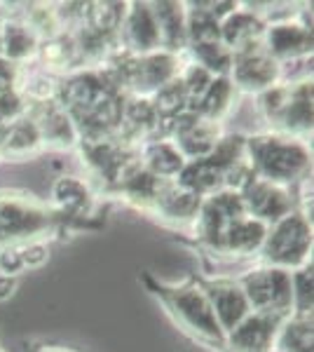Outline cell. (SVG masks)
Here are the masks:
<instances>
[{
	"instance_id": "obj_26",
	"label": "cell",
	"mask_w": 314,
	"mask_h": 352,
	"mask_svg": "<svg viewBox=\"0 0 314 352\" xmlns=\"http://www.w3.org/2000/svg\"><path fill=\"white\" fill-rule=\"evenodd\" d=\"M127 3H89L87 5V21L85 26L94 28L104 36H117L122 26V16Z\"/></svg>"
},
{
	"instance_id": "obj_10",
	"label": "cell",
	"mask_w": 314,
	"mask_h": 352,
	"mask_svg": "<svg viewBox=\"0 0 314 352\" xmlns=\"http://www.w3.org/2000/svg\"><path fill=\"white\" fill-rule=\"evenodd\" d=\"M199 287L204 289L209 305L216 315V322L223 333H230L239 322L251 315L249 300L239 287L237 277H197Z\"/></svg>"
},
{
	"instance_id": "obj_31",
	"label": "cell",
	"mask_w": 314,
	"mask_h": 352,
	"mask_svg": "<svg viewBox=\"0 0 314 352\" xmlns=\"http://www.w3.org/2000/svg\"><path fill=\"white\" fill-rule=\"evenodd\" d=\"M19 285V277H10V275H0V300H8L16 292Z\"/></svg>"
},
{
	"instance_id": "obj_35",
	"label": "cell",
	"mask_w": 314,
	"mask_h": 352,
	"mask_svg": "<svg viewBox=\"0 0 314 352\" xmlns=\"http://www.w3.org/2000/svg\"><path fill=\"white\" fill-rule=\"evenodd\" d=\"M0 352H3V350H0Z\"/></svg>"
},
{
	"instance_id": "obj_15",
	"label": "cell",
	"mask_w": 314,
	"mask_h": 352,
	"mask_svg": "<svg viewBox=\"0 0 314 352\" xmlns=\"http://www.w3.org/2000/svg\"><path fill=\"white\" fill-rule=\"evenodd\" d=\"M28 116L38 124V132L43 136L45 148L56 151H76L80 134L73 122V118L61 109L56 101H47V104L28 106Z\"/></svg>"
},
{
	"instance_id": "obj_17",
	"label": "cell",
	"mask_w": 314,
	"mask_h": 352,
	"mask_svg": "<svg viewBox=\"0 0 314 352\" xmlns=\"http://www.w3.org/2000/svg\"><path fill=\"white\" fill-rule=\"evenodd\" d=\"M265 24V14L258 12V10H244V3H239L235 12L221 21V43L235 54L237 50L260 43Z\"/></svg>"
},
{
	"instance_id": "obj_5",
	"label": "cell",
	"mask_w": 314,
	"mask_h": 352,
	"mask_svg": "<svg viewBox=\"0 0 314 352\" xmlns=\"http://www.w3.org/2000/svg\"><path fill=\"white\" fill-rule=\"evenodd\" d=\"M237 282L249 300L251 312H267L284 320L293 315L291 270L254 263L242 277H237Z\"/></svg>"
},
{
	"instance_id": "obj_8",
	"label": "cell",
	"mask_w": 314,
	"mask_h": 352,
	"mask_svg": "<svg viewBox=\"0 0 314 352\" xmlns=\"http://www.w3.org/2000/svg\"><path fill=\"white\" fill-rule=\"evenodd\" d=\"M239 195H242L247 217L270 226L282 217H287L291 209L298 207L307 197V192H298L295 188H287V186L272 184V181L256 176Z\"/></svg>"
},
{
	"instance_id": "obj_19",
	"label": "cell",
	"mask_w": 314,
	"mask_h": 352,
	"mask_svg": "<svg viewBox=\"0 0 314 352\" xmlns=\"http://www.w3.org/2000/svg\"><path fill=\"white\" fill-rule=\"evenodd\" d=\"M0 19H3V59L16 66L33 64L40 47V38L19 14H8Z\"/></svg>"
},
{
	"instance_id": "obj_2",
	"label": "cell",
	"mask_w": 314,
	"mask_h": 352,
	"mask_svg": "<svg viewBox=\"0 0 314 352\" xmlns=\"http://www.w3.org/2000/svg\"><path fill=\"white\" fill-rule=\"evenodd\" d=\"M94 228L59 214L49 202L19 190H0V249L31 240H47V235Z\"/></svg>"
},
{
	"instance_id": "obj_3",
	"label": "cell",
	"mask_w": 314,
	"mask_h": 352,
	"mask_svg": "<svg viewBox=\"0 0 314 352\" xmlns=\"http://www.w3.org/2000/svg\"><path fill=\"white\" fill-rule=\"evenodd\" d=\"M247 160L258 179L295 188L310 179L312 148L305 139L284 136L275 132H260L247 136Z\"/></svg>"
},
{
	"instance_id": "obj_23",
	"label": "cell",
	"mask_w": 314,
	"mask_h": 352,
	"mask_svg": "<svg viewBox=\"0 0 314 352\" xmlns=\"http://www.w3.org/2000/svg\"><path fill=\"white\" fill-rule=\"evenodd\" d=\"M277 352H314V329L312 315H291L282 322L275 345Z\"/></svg>"
},
{
	"instance_id": "obj_18",
	"label": "cell",
	"mask_w": 314,
	"mask_h": 352,
	"mask_svg": "<svg viewBox=\"0 0 314 352\" xmlns=\"http://www.w3.org/2000/svg\"><path fill=\"white\" fill-rule=\"evenodd\" d=\"M40 151H45L43 136H40L38 124L33 122L28 113L12 124H8L3 136H0V160L21 162L38 155Z\"/></svg>"
},
{
	"instance_id": "obj_7",
	"label": "cell",
	"mask_w": 314,
	"mask_h": 352,
	"mask_svg": "<svg viewBox=\"0 0 314 352\" xmlns=\"http://www.w3.org/2000/svg\"><path fill=\"white\" fill-rule=\"evenodd\" d=\"M227 78L237 94L258 96L284 80V66L265 52L262 43H254L232 54V68Z\"/></svg>"
},
{
	"instance_id": "obj_24",
	"label": "cell",
	"mask_w": 314,
	"mask_h": 352,
	"mask_svg": "<svg viewBox=\"0 0 314 352\" xmlns=\"http://www.w3.org/2000/svg\"><path fill=\"white\" fill-rule=\"evenodd\" d=\"M176 184L204 200V197L223 190V174L216 167H211L204 157L202 160H188L181 174L176 176Z\"/></svg>"
},
{
	"instance_id": "obj_14",
	"label": "cell",
	"mask_w": 314,
	"mask_h": 352,
	"mask_svg": "<svg viewBox=\"0 0 314 352\" xmlns=\"http://www.w3.org/2000/svg\"><path fill=\"white\" fill-rule=\"evenodd\" d=\"M284 317L251 312L225 336V352H270Z\"/></svg>"
},
{
	"instance_id": "obj_29",
	"label": "cell",
	"mask_w": 314,
	"mask_h": 352,
	"mask_svg": "<svg viewBox=\"0 0 314 352\" xmlns=\"http://www.w3.org/2000/svg\"><path fill=\"white\" fill-rule=\"evenodd\" d=\"M26 113H28V104L19 92L0 94V122L3 124H12L14 120L24 118Z\"/></svg>"
},
{
	"instance_id": "obj_27",
	"label": "cell",
	"mask_w": 314,
	"mask_h": 352,
	"mask_svg": "<svg viewBox=\"0 0 314 352\" xmlns=\"http://www.w3.org/2000/svg\"><path fill=\"white\" fill-rule=\"evenodd\" d=\"M244 148H247V136L237 134V132H227V134L223 132L218 144L214 146V151H211L204 160H207L211 167H216L223 174L227 167H232L237 160H242Z\"/></svg>"
},
{
	"instance_id": "obj_21",
	"label": "cell",
	"mask_w": 314,
	"mask_h": 352,
	"mask_svg": "<svg viewBox=\"0 0 314 352\" xmlns=\"http://www.w3.org/2000/svg\"><path fill=\"white\" fill-rule=\"evenodd\" d=\"M159 31L162 50L174 54L186 52V3H150Z\"/></svg>"
},
{
	"instance_id": "obj_13",
	"label": "cell",
	"mask_w": 314,
	"mask_h": 352,
	"mask_svg": "<svg viewBox=\"0 0 314 352\" xmlns=\"http://www.w3.org/2000/svg\"><path fill=\"white\" fill-rule=\"evenodd\" d=\"M265 235H267V226L262 221H256L251 217L239 219L235 223L227 226L214 261H225V263L254 261L256 263L262 242H265Z\"/></svg>"
},
{
	"instance_id": "obj_33",
	"label": "cell",
	"mask_w": 314,
	"mask_h": 352,
	"mask_svg": "<svg viewBox=\"0 0 314 352\" xmlns=\"http://www.w3.org/2000/svg\"><path fill=\"white\" fill-rule=\"evenodd\" d=\"M0 56H3V19H0Z\"/></svg>"
},
{
	"instance_id": "obj_25",
	"label": "cell",
	"mask_w": 314,
	"mask_h": 352,
	"mask_svg": "<svg viewBox=\"0 0 314 352\" xmlns=\"http://www.w3.org/2000/svg\"><path fill=\"white\" fill-rule=\"evenodd\" d=\"M186 56L197 66H202L204 71H209L214 78L227 76L232 68V52L223 43L192 45V47H186Z\"/></svg>"
},
{
	"instance_id": "obj_30",
	"label": "cell",
	"mask_w": 314,
	"mask_h": 352,
	"mask_svg": "<svg viewBox=\"0 0 314 352\" xmlns=\"http://www.w3.org/2000/svg\"><path fill=\"white\" fill-rule=\"evenodd\" d=\"M19 68L16 64H10L8 59L0 56V94H8L14 92L16 80H19Z\"/></svg>"
},
{
	"instance_id": "obj_22",
	"label": "cell",
	"mask_w": 314,
	"mask_h": 352,
	"mask_svg": "<svg viewBox=\"0 0 314 352\" xmlns=\"http://www.w3.org/2000/svg\"><path fill=\"white\" fill-rule=\"evenodd\" d=\"M237 89L232 87L230 78L227 76H218L211 80V85L207 87V92L202 94V99L195 104V111L197 116L207 118V120L211 122H218L223 124V120H225L227 116H230L232 106H235L237 101Z\"/></svg>"
},
{
	"instance_id": "obj_28",
	"label": "cell",
	"mask_w": 314,
	"mask_h": 352,
	"mask_svg": "<svg viewBox=\"0 0 314 352\" xmlns=\"http://www.w3.org/2000/svg\"><path fill=\"white\" fill-rule=\"evenodd\" d=\"M312 261L302 268L291 270V294H293V315H312Z\"/></svg>"
},
{
	"instance_id": "obj_34",
	"label": "cell",
	"mask_w": 314,
	"mask_h": 352,
	"mask_svg": "<svg viewBox=\"0 0 314 352\" xmlns=\"http://www.w3.org/2000/svg\"><path fill=\"white\" fill-rule=\"evenodd\" d=\"M270 352H277V350H270Z\"/></svg>"
},
{
	"instance_id": "obj_12",
	"label": "cell",
	"mask_w": 314,
	"mask_h": 352,
	"mask_svg": "<svg viewBox=\"0 0 314 352\" xmlns=\"http://www.w3.org/2000/svg\"><path fill=\"white\" fill-rule=\"evenodd\" d=\"M117 38L122 43L124 52L134 56H144L162 50L150 3H127Z\"/></svg>"
},
{
	"instance_id": "obj_11",
	"label": "cell",
	"mask_w": 314,
	"mask_h": 352,
	"mask_svg": "<svg viewBox=\"0 0 314 352\" xmlns=\"http://www.w3.org/2000/svg\"><path fill=\"white\" fill-rule=\"evenodd\" d=\"M202 207V197L195 192L186 190L176 181H167L164 188L159 190L157 200L148 209V217L157 219L162 226L174 230H190L192 221L197 219V212Z\"/></svg>"
},
{
	"instance_id": "obj_1",
	"label": "cell",
	"mask_w": 314,
	"mask_h": 352,
	"mask_svg": "<svg viewBox=\"0 0 314 352\" xmlns=\"http://www.w3.org/2000/svg\"><path fill=\"white\" fill-rule=\"evenodd\" d=\"M141 277H144L148 292L164 305L167 315L186 336H190L195 343L204 345L211 352H225V333L216 322L207 294L199 287L195 275H190L179 285L157 280L153 272H144Z\"/></svg>"
},
{
	"instance_id": "obj_4",
	"label": "cell",
	"mask_w": 314,
	"mask_h": 352,
	"mask_svg": "<svg viewBox=\"0 0 314 352\" xmlns=\"http://www.w3.org/2000/svg\"><path fill=\"white\" fill-rule=\"evenodd\" d=\"M312 261V200H302L287 217L267 226L256 263L295 270Z\"/></svg>"
},
{
	"instance_id": "obj_32",
	"label": "cell",
	"mask_w": 314,
	"mask_h": 352,
	"mask_svg": "<svg viewBox=\"0 0 314 352\" xmlns=\"http://www.w3.org/2000/svg\"><path fill=\"white\" fill-rule=\"evenodd\" d=\"M28 352H73L68 348H56V345H40V348H31Z\"/></svg>"
},
{
	"instance_id": "obj_6",
	"label": "cell",
	"mask_w": 314,
	"mask_h": 352,
	"mask_svg": "<svg viewBox=\"0 0 314 352\" xmlns=\"http://www.w3.org/2000/svg\"><path fill=\"white\" fill-rule=\"evenodd\" d=\"M265 52L287 68L295 61L312 59V21L307 12H287L275 21H267L260 38Z\"/></svg>"
},
{
	"instance_id": "obj_20",
	"label": "cell",
	"mask_w": 314,
	"mask_h": 352,
	"mask_svg": "<svg viewBox=\"0 0 314 352\" xmlns=\"http://www.w3.org/2000/svg\"><path fill=\"white\" fill-rule=\"evenodd\" d=\"M141 167L148 174L157 176L162 181H176V176L181 174V169L186 167V157L181 155V151L174 146L171 139H150L141 146Z\"/></svg>"
},
{
	"instance_id": "obj_9",
	"label": "cell",
	"mask_w": 314,
	"mask_h": 352,
	"mask_svg": "<svg viewBox=\"0 0 314 352\" xmlns=\"http://www.w3.org/2000/svg\"><path fill=\"white\" fill-rule=\"evenodd\" d=\"M49 204L64 217L80 221V223H89L99 228L101 221H96L99 214V192L87 179L80 176H59L52 184V197Z\"/></svg>"
},
{
	"instance_id": "obj_16",
	"label": "cell",
	"mask_w": 314,
	"mask_h": 352,
	"mask_svg": "<svg viewBox=\"0 0 314 352\" xmlns=\"http://www.w3.org/2000/svg\"><path fill=\"white\" fill-rule=\"evenodd\" d=\"M312 76H300L291 80V99L287 111L279 118L275 134L305 139L312 136Z\"/></svg>"
}]
</instances>
